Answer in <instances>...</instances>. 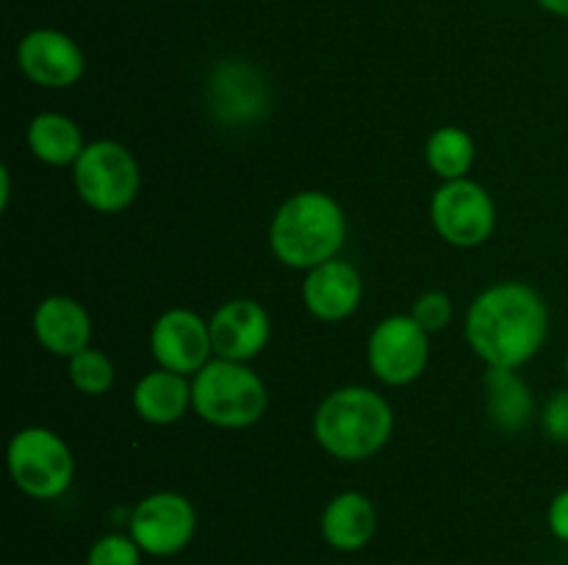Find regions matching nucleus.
Returning <instances> with one entry per match:
<instances>
[{"label":"nucleus","instance_id":"19","mask_svg":"<svg viewBox=\"0 0 568 565\" xmlns=\"http://www.w3.org/2000/svg\"><path fill=\"white\" fill-rule=\"evenodd\" d=\"M28 147L42 164L67 166L75 164L83 153V133L67 114L59 111H44L37 114L28 125Z\"/></svg>","mask_w":568,"mask_h":565},{"label":"nucleus","instance_id":"14","mask_svg":"<svg viewBox=\"0 0 568 565\" xmlns=\"http://www.w3.org/2000/svg\"><path fill=\"white\" fill-rule=\"evenodd\" d=\"M364 280L358 269L342 258L325 260L305 271L303 302L320 321H344L358 310Z\"/></svg>","mask_w":568,"mask_h":565},{"label":"nucleus","instance_id":"1","mask_svg":"<svg viewBox=\"0 0 568 565\" xmlns=\"http://www.w3.org/2000/svg\"><path fill=\"white\" fill-rule=\"evenodd\" d=\"M547 336V299L519 280L488 286L466 314V341L488 369H521L541 352Z\"/></svg>","mask_w":568,"mask_h":565},{"label":"nucleus","instance_id":"9","mask_svg":"<svg viewBox=\"0 0 568 565\" xmlns=\"http://www.w3.org/2000/svg\"><path fill=\"white\" fill-rule=\"evenodd\" d=\"M430 358V332L414 316H388L366 341L372 374L386 386H408L419 380Z\"/></svg>","mask_w":568,"mask_h":565},{"label":"nucleus","instance_id":"5","mask_svg":"<svg viewBox=\"0 0 568 565\" xmlns=\"http://www.w3.org/2000/svg\"><path fill=\"white\" fill-rule=\"evenodd\" d=\"M72 183L83 203L98 214H120L136 199L142 172L131 150L111 138H98L83 147L72 164Z\"/></svg>","mask_w":568,"mask_h":565},{"label":"nucleus","instance_id":"25","mask_svg":"<svg viewBox=\"0 0 568 565\" xmlns=\"http://www.w3.org/2000/svg\"><path fill=\"white\" fill-rule=\"evenodd\" d=\"M547 524L549 532H552L560 543H568V487H564V491L549 502Z\"/></svg>","mask_w":568,"mask_h":565},{"label":"nucleus","instance_id":"15","mask_svg":"<svg viewBox=\"0 0 568 565\" xmlns=\"http://www.w3.org/2000/svg\"><path fill=\"white\" fill-rule=\"evenodd\" d=\"M33 336L50 355L72 358L92 341V316L78 299L55 294L33 310Z\"/></svg>","mask_w":568,"mask_h":565},{"label":"nucleus","instance_id":"3","mask_svg":"<svg viewBox=\"0 0 568 565\" xmlns=\"http://www.w3.org/2000/svg\"><path fill=\"white\" fill-rule=\"evenodd\" d=\"M392 432V404L366 386H347L327 393L314 413V438L331 458L344 463L377 454Z\"/></svg>","mask_w":568,"mask_h":565},{"label":"nucleus","instance_id":"26","mask_svg":"<svg viewBox=\"0 0 568 565\" xmlns=\"http://www.w3.org/2000/svg\"><path fill=\"white\" fill-rule=\"evenodd\" d=\"M536 3L541 6L544 11H549V14L568 20V0H536Z\"/></svg>","mask_w":568,"mask_h":565},{"label":"nucleus","instance_id":"24","mask_svg":"<svg viewBox=\"0 0 568 565\" xmlns=\"http://www.w3.org/2000/svg\"><path fill=\"white\" fill-rule=\"evenodd\" d=\"M541 427L555 443H568V388H560L549 397L541 413Z\"/></svg>","mask_w":568,"mask_h":565},{"label":"nucleus","instance_id":"11","mask_svg":"<svg viewBox=\"0 0 568 565\" xmlns=\"http://www.w3.org/2000/svg\"><path fill=\"white\" fill-rule=\"evenodd\" d=\"M150 352L161 369L197 374L214 352L209 321L189 308L164 310L150 330Z\"/></svg>","mask_w":568,"mask_h":565},{"label":"nucleus","instance_id":"17","mask_svg":"<svg viewBox=\"0 0 568 565\" xmlns=\"http://www.w3.org/2000/svg\"><path fill=\"white\" fill-rule=\"evenodd\" d=\"M192 408V386L178 371H148L133 388V410L148 424H175Z\"/></svg>","mask_w":568,"mask_h":565},{"label":"nucleus","instance_id":"23","mask_svg":"<svg viewBox=\"0 0 568 565\" xmlns=\"http://www.w3.org/2000/svg\"><path fill=\"white\" fill-rule=\"evenodd\" d=\"M410 316H414L427 332H438L453 321V299L444 291H427L416 299Z\"/></svg>","mask_w":568,"mask_h":565},{"label":"nucleus","instance_id":"16","mask_svg":"<svg viewBox=\"0 0 568 565\" xmlns=\"http://www.w3.org/2000/svg\"><path fill=\"white\" fill-rule=\"evenodd\" d=\"M320 526L331 548L344 554L361 552L377 535V510L364 493L344 491L325 504Z\"/></svg>","mask_w":568,"mask_h":565},{"label":"nucleus","instance_id":"13","mask_svg":"<svg viewBox=\"0 0 568 565\" xmlns=\"http://www.w3.org/2000/svg\"><path fill=\"white\" fill-rule=\"evenodd\" d=\"M209 327L216 358L236 360V363H247L255 355L264 352L272 332V321L264 305L247 297L231 299L216 308Z\"/></svg>","mask_w":568,"mask_h":565},{"label":"nucleus","instance_id":"2","mask_svg":"<svg viewBox=\"0 0 568 565\" xmlns=\"http://www.w3.org/2000/svg\"><path fill=\"white\" fill-rule=\"evenodd\" d=\"M347 238V216L325 192H297L270 222L272 255L288 269H314L338 258Z\"/></svg>","mask_w":568,"mask_h":565},{"label":"nucleus","instance_id":"7","mask_svg":"<svg viewBox=\"0 0 568 565\" xmlns=\"http://www.w3.org/2000/svg\"><path fill=\"white\" fill-rule=\"evenodd\" d=\"M430 219L444 242L471 249L491 238L497 227V205L477 181H444L430 199Z\"/></svg>","mask_w":568,"mask_h":565},{"label":"nucleus","instance_id":"21","mask_svg":"<svg viewBox=\"0 0 568 565\" xmlns=\"http://www.w3.org/2000/svg\"><path fill=\"white\" fill-rule=\"evenodd\" d=\"M70 382L87 397H103L111 386H114V363L100 349L87 347L83 352L70 358Z\"/></svg>","mask_w":568,"mask_h":565},{"label":"nucleus","instance_id":"12","mask_svg":"<svg viewBox=\"0 0 568 565\" xmlns=\"http://www.w3.org/2000/svg\"><path fill=\"white\" fill-rule=\"evenodd\" d=\"M17 64L28 81L42 89L72 86L87 70V59L75 39L55 28H37L26 33L17 48Z\"/></svg>","mask_w":568,"mask_h":565},{"label":"nucleus","instance_id":"18","mask_svg":"<svg viewBox=\"0 0 568 565\" xmlns=\"http://www.w3.org/2000/svg\"><path fill=\"white\" fill-rule=\"evenodd\" d=\"M483 386H486L488 419L497 430L521 432L530 424L536 399L530 386L514 369H488Z\"/></svg>","mask_w":568,"mask_h":565},{"label":"nucleus","instance_id":"10","mask_svg":"<svg viewBox=\"0 0 568 565\" xmlns=\"http://www.w3.org/2000/svg\"><path fill=\"white\" fill-rule=\"evenodd\" d=\"M205 103L220 125L244 127L258 122L270 109V89L261 72L244 61H222L205 86Z\"/></svg>","mask_w":568,"mask_h":565},{"label":"nucleus","instance_id":"22","mask_svg":"<svg viewBox=\"0 0 568 565\" xmlns=\"http://www.w3.org/2000/svg\"><path fill=\"white\" fill-rule=\"evenodd\" d=\"M142 554L144 552L131 535L111 532V535L94 541L87 554V565H142Z\"/></svg>","mask_w":568,"mask_h":565},{"label":"nucleus","instance_id":"20","mask_svg":"<svg viewBox=\"0 0 568 565\" xmlns=\"http://www.w3.org/2000/svg\"><path fill=\"white\" fill-rule=\"evenodd\" d=\"M425 158L442 181H460L475 164V138L464 127H438L427 138Z\"/></svg>","mask_w":568,"mask_h":565},{"label":"nucleus","instance_id":"27","mask_svg":"<svg viewBox=\"0 0 568 565\" xmlns=\"http://www.w3.org/2000/svg\"><path fill=\"white\" fill-rule=\"evenodd\" d=\"M566 380H568V355H566Z\"/></svg>","mask_w":568,"mask_h":565},{"label":"nucleus","instance_id":"8","mask_svg":"<svg viewBox=\"0 0 568 565\" xmlns=\"http://www.w3.org/2000/svg\"><path fill=\"white\" fill-rule=\"evenodd\" d=\"M197 532V513L183 493L155 491L133 507L128 535L150 557H175Z\"/></svg>","mask_w":568,"mask_h":565},{"label":"nucleus","instance_id":"6","mask_svg":"<svg viewBox=\"0 0 568 565\" xmlns=\"http://www.w3.org/2000/svg\"><path fill=\"white\" fill-rule=\"evenodd\" d=\"M6 463L14 485L31 499H59L75 476V458L61 435L44 427L14 432L6 449Z\"/></svg>","mask_w":568,"mask_h":565},{"label":"nucleus","instance_id":"4","mask_svg":"<svg viewBox=\"0 0 568 565\" xmlns=\"http://www.w3.org/2000/svg\"><path fill=\"white\" fill-rule=\"evenodd\" d=\"M264 380L247 363L216 358L194 374L192 408L209 424L222 430H244L258 424L266 413Z\"/></svg>","mask_w":568,"mask_h":565}]
</instances>
